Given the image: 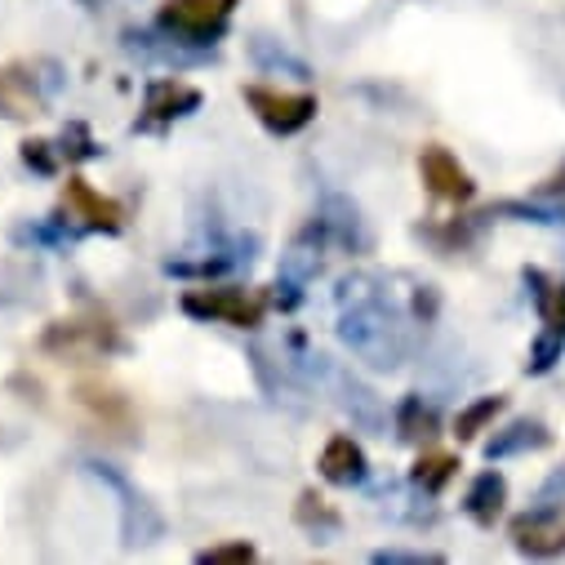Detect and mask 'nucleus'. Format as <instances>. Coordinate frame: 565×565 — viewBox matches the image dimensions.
<instances>
[{
	"instance_id": "9b49d317",
	"label": "nucleus",
	"mask_w": 565,
	"mask_h": 565,
	"mask_svg": "<svg viewBox=\"0 0 565 565\" xmlns=\"http://www.w3.org/2000/svg\"><path fill=\"white\" fill-rule=\"evenodd\" d=\"M45 98L36 89V76L28 67H0V116L10 120H32L45 111Z\"/></svg>"
},
{
	"instance_id": "dca6fc26",
	"label": "nucleus",
	"mask_w": 565,
	"mask_h": 565,
	"mask_svg": "<svg viewBox=\"0 0 565 565\" xmlns=\"http://www.w3.org/2000/svg\"><path fill=\"white\" fill-rule=\"evenodd\" d=\"M76 401L85 409H94V418H103L107 428H129V401L116 392V387H103V383H81L76 387Z\"/></svg>"
},
{
	"instance_id": "bb28decb",
	"label": "nucleus",
	"mask_w": 565,
	"mask_h": 565,
	"mask_svg": "<svg viewBox=\"0 0 565 565\" xmlns=\"http://www.w3.org/2000/svg\"><path fill=\"white\" fill-rule=\"evenodd\" d=\"M499 214H516L521 223H543V227L565 223V218H561L565 210H543V205H521V201H503V205H499Z\"/></svg>"
},
{
	"instance_id": "a211bd4d",
	"label": "nucleus",
	"mask_w": 565,
	"mask_h": 565,
	"mask_svg": "<svg viewBox=\"0 0 565 565\" xmlns=\"http://www.w3.org/2000/svg\"><path fill=\"white\" fill-rule=\"evenodd\" d=\"M249 58H254L258 72H290V76H299V81L312 76V67H308L303 58H295L290 50H280V41H267V36H254V41H249Z\"/></svg>"
},
{
	"instance_id": "423d86ee",
	"label": "nucleus",
	"mask_w": 565,
	"mask_h": 565,
	"mask_svg": "<svg viewBox=\"0 0 565 565\" xmlns=\"http://www.w3.org/2000/svg\"><path fill=\"white\" fill-rule=\"evenodd\" d=\"M183 312L196 317V321H223V326H236V330H254L263 321V303L245 290H188Z\"/></svg>"
},
{
	"instance_id": "393cba45",
	"label": "nucleus",
	"mask_w": 565,
	"mask_h": 565,
	"mask_svg": "<svg viewBox=\"0 0 565 565\" xmlns=\"http://www.w3.org/2000/svg\"><path fill=\"white\" fill-rule=\"evenodd\" d=\"M58 152H67V157H76V161H89V157H98V143L89 138V129L81 125V120H72L67 129H63V148Z\"/></svg>"
},
{
	"instance_id": "f3484780",
	"label": "nucleus",
	"mask_w": 565,
	"mask_h": 565,
	"mask_svg": "<svg viewBox=\"0 0 565 565\" xmlns=\"http://www.w3.org/2000/svg\"><path fill=\"white\" fill-rule=\"evenodd\" d=\"M525 280L534 286L539 321H543L552 334H565V286H561V280H547L543 271H525Z\"/></svg>"
},
{
	"instance_id": "c756f323",
	"label": "nucleus",
	"mask_w": 565,
	"mask_h": 565,
	"mask_svg": "<svg viewBox=\"0 0 565 565\" xmlns=\"http://www.w3.org/2000/svg\"><path fill=\"white\" fill-rule=\"evenodd\" d=\"M539 196H556V201H565V161H561V170H556L552 179L539 183Z\"/></svg>"
},
{
	"instance_id": "6ab92c4d",
	"label": "nucleus",
	"mask_w": 565,
	"mask_h": 565,
	"mask_svg": "<svg viewBox=\"0 0 565 565\" xmlns=\"http://www.w3.org/2000/svg\"><path fill=\"white\" fill-rule=\"evenodd\" d=\"M455 472H459V459L455 455H423L414 468H409V481L423 490V494H441L450 481H455Z\"/></svg>"
},
{
	"instance_id": "6e6552de",
	"label": "nucleus",
	"mask_w": 565,
	"mask_h": 565,
	"mask_svg": "<svg viewBox=\"0 0 565 565\" xmlns=\"http://www.w3.org/2000/svg\"><path fill=\"white\" fill-rule=\"evenodd\" d=\"M418 174H423V183H428V192L433 196H441V201H455V205H463V201H472L477 196V183H472V174L446 152V148H423V157H418Z\"/></svg>"
},
{
	"instance_id": "a878e982",
	"label": "nucleus",
	"mask_w": 565,
	"mask_h": 565,
	"mask_svg": "<svg viewBox=\"0 0 565 565\" xmlns=\"http://www.w3.org/2000/svg\"><path fill=\"white\" fill-rule=\"evenodd\" d=\"M196 561L201 565H232V561H254V543H223V547H205V552H196Z\"/></svg>"
},
{
	"instance_id": "5701e85b",
	"label": "nucleus",
	"mask_w": 565,
	"mask_h": 565,
	"mask_svg": "<svg viewBox=\"0 0 565 565\" xmlns=\"http://www.w3.org/2000/svg\"><path fill=\"white\" fill-rule=\"evenodd\" d=\"M561 352H565V334H552V330H543V334L534 339V348H530V361H525V370H530V374H547V370L561 361Z\"/></svg>"
},
{
	"instance_id": "39448f33",
	"label": "nucleus",
	"mask_w": 565,
	"mask_h": 565,
	"mask_svg": "<svg viewBox=\"0 0 565 565\" xmlns=\"http://www.w3.org/2000/svg\"><path fill=\"white\" fill-rule=\"evenodd\" d=\"M245 103L280 138H290V134H299V129H308L317 120V98L312 94H280V89L245 85Z\"/></svg>"
},
{
	"instance_id": "20e7f679",
	"label": "nucleus",
	"mask_w": 565,
	"mask_h": 565,
	"mask_svg": "<svg viewBox=\"0 0 565 565\" xmlns=\"http://www.w3.org/2000/svg\"><path fill=\"white\" fill-rule=\"evenodd\" d=\"M85 468L120 494V543H125V547H143V543H157V539H161L166 521L157 516V508H152L143 494H134V486H129L125 477H116L107 463H85Z\"/></svg>"
},
{
	"instance_id": "7ed1b4c3",
	"label": "nucleus",
	"mask_w": 565,
	"mask_h": 565,
	"mask_svg": "<svg viewBox=\"0 0 565 565\" xmlns=\"http://www.w3.org/2000/svg\"><path fill=\"white\" fill-rule=\"evenodd\" d=\"M41 348L63 361H94L107 352H125V339L111 321H58L45 330Z\"/></svg>"
},
{
	"instance_id": "9d476101",
	"label": "nucleus",
	"mask_w": 565,
	"mask_h": 565,
	"mask_svg": "<svg viewBox=\"0 0 565 565\" xmlns=\"http://www.w3.org/2000/svg\"><path fill=\"white\" fill-rule=\"evenodd\" d=\"M143 129H157V125H170V120H183L192 111H201V89L188 85V81H174V76H161L148 85V98H143Z\"/></svg>"
},
{
	"instance_id": "aec40b11",
	"label": "nucleus",
	"mask_w": 565,
	"mask_h": 565,
	"mask_svg": "<svg viewBox=\"0 0 565 565\" xmlns=\"http://www.w3.org/2000/svg\"><path fill=\"white\" fill-rule=\"evenodd\" d=\"M396 433H401V441H428L437 433L433 405H423V396H405L396 409Z\"/></svg>"
},
{
	"instance_id": "4be33fe9",
	"label": "nucleus",
	"mask_w": 565,
	"mask_h": 565,
	"mask_svg": "<svg viewBox=\"0 0 565 565\" xmlns=\"http://www.w3.org/2000/svg\"><path fill=\"white\" fill-rule=\"evenodd\" d=\"M295 516H299V525H303V530H312L321 543H326V539L339 530V516H334V512L326 508V499H317L312 490L299 499V512H295Z\"/></svg>"
},
{
	"instance_id": "f03ea898",
	"label": "nucleus",
	"mask_w": 565,
	"mask_h": 565,
	"mask_svg": "<svg viewBox=\"0 0 565 565\" xmlns=\"http://www.w3.org/2000/svg\"><path fill=\"white\" fill-rule=\"evenodd\" d=\"M236 14V0H166L161 28L183 45H214Z\"/></svg>"
},
{
	"instance_id": "c85d7f7f",
	"label": "nucleus",
	"mask_w": 565,
	"mask_h": 565,
	"mask_svg": "<svg viewBox=\"0 0 565 565\" xmlns=\"http://www.w3.org/2000/svg\"><path fill=\"white\" fill-rule=\"evenodd\" d=\"M19 241H23V245H28V241H32V245H67V241H72V227H45V223H41V227H19Z\"/></svg>"
},
{
	"instance_id": "b1692460",
	"label": "nucleus",
	"mask_w": 565,
	"mask_h": 565,
	"mask_svg": "<svg viewBox=\"0 0 565 565\" xmlns=\"http://www.w3.org/2000/svg\"><path fill=\"white\" fill-rule=\"evenodd\" d=\"M23 166L50 179V174L58 170V157H54V143H45V138H28V143H23Z\"/></svg>"
},
{
	"instance_id": "cd10ccee",
	"label": "nucleus",
	"mask_w": 565,
	"mask_h": 565,
	"mask_svg": "<svg viewBox=\"0 0 565 565\" xmlns=\"http://www.w3.org/2000/svg\"><path fill=\"white\" fill-rule=\"evenodd\" d=\"M374 565H423V561H441L437 552H405V547H383L370 556Z\"/></svg>"
},
{
	"instance_id": "ddd939ff",
	"label": "nucleus",
	"mask_w": 565,
	"mask_h": 565,
	"mask_svg": "<svg viewBox=\"0 0 565 565\" xmlns=\"http://www.w3.org/2000/svg\"><path fill=\"white\" fill-rule=\"evenodd\" d=\"M317 468H321V477H326L330 486H343V490L361 486L365 472H370L365 450H361L352 437H330L326 450H321V463H317Z\"/></svg>"
},
{
	"instance_id": "412c9836",
	"label": "nucleus",
	"mask_w": 565,
	"mask_h": 565,
	"mask_svg": "<svg viewBox=\"0 0 565 565\" xmlns=\"http://www.w3.org/2000/svg\"><path fill=\"white\" fill-rule=\"evenodd\" d=\"M499 409H503V396H481V401H472V405L459 409V418H455V437H459V441L481 437V433H486V423H490Z\"/></svg>"
},
{
	"instance_id": "0eeeda50",
	"label": "nucleus",
	"mask_w": 565,
	"mask_h": 565,
	"mask_svg": "<svg viewBox=\"0 0 565 565\" xmlns=\"http://www.w3.org/2000/svg\"><path fill=\"white\" fill-rule=\"evenodd\" d=\"M512 543L525 556H556V552H565V503L516 516L512 521Z\"/></svg>"
},
{
	"instance_id": "2eb2a0df",
	"label": "nucleus",
	"mask_w": 565,
	"mask_h": 565,
	"mask_svg": "<svg viewBox=\"0 0 565 565\" xmlns=\"http://www.w3.org/2000/svg\"><path fill=\"white\" fill-rule=\"evenodd\" d=\"M552 437L543 433V423H534V418H516L512 428H503L490 446H486V459L494 463V459H508V455H521V450H543Z\"/></svg>"
},
{
	"instance_id": "f8f14e48",
	"label": "nucleus",
	"mask_w": 565,
	"mask_h": 565,
	"mask_svg": "<svg viewBox=\"0 0 565 565\" xmlns=\"http://www.w3.org/2000/svg\"><path fill=\"white\" fill-rule=\"evenodd\" d=\"M312 223L321 227V236H326L330 245H343V249H365V245H370L365 218H361V210H356L348 196H330L326 210H321V218H312Z\"/></svg>"
},
{
	"instance_id": "f257e3e1",
	"label": "nucleus",
	"mask_w": 565,
	"mask_h": 565,
	"mask_svg": "<svg viewBox=\"0 0 565 565\" xmlns=\"http://www.w3.org/2000/svg\"><path fill=\"white\" fill-rule=\"evenodd\" d=\"M339 339L374 370H396L409 352L405 317L387 303V290H374L370 276H348L339 286Z\"/></svg>"
},
{
	"instance_id": "1a4fd4ad",
	"label": "nucleus",
	"mask_w": 565,
	"mask_h": 565,
	"mask_svg": "<svg viewBox=\"0 0 565 565\" xmlns=\"http://www.w3.org/2000/svg\"><path fill=\"white\" fill-rule=\"evenodd\" d=\"M63 210L67 218H76L81 227L89 232H120L125 227V210L111 201V196H98L85 179H67V192H63Z\"/></svg>"
},
{
	"instance_id": "4468645a",
	"label": "nucleus",
	"mask_w": 565,
	"mask_h": 565,
	"mask_svg": "<svg viewBox=\"0 0 565 565\" xmlns=\"http://www.w3.org/2000/svg\"><path fill=\"white\" fill-rule=\"evenodd\" d=\"M503 503H508V481L503 472H481L472 486H468V499H463V512L477 521V525H494L503 516Z\"/></svg>"
}]
</instances>
